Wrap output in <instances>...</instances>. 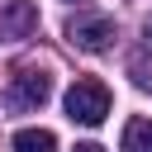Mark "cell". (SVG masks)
Segmentation results:
<instances>
[{"mask_svg":"<svg viewBox=\"0 0 152 152\" xmlns=\"http://www.w3.org/2000/svg\"><path fill=\"white\" fill-rule=\"evenodd\" d=\"M142 33H147V43H152V14H147V24H142Z\"/></svg>","mask_w":152,"mask_h":152,"instance_id":"cell-8","label":"cell"},{"mask_svg":"<svg viewBox=\"0 0 152 152\" xmlns=\"http://www.w3.org/2000/svg\"><path fill=\"white\" fill-rule=\"evenodd\" d=\"M124 152H152V119H133L124 128Z\"/></svg>","mask_w":152,"mask_h":152,"instance_id":"cell-6","label":"cell"},{"mask_svg":"<svg viewBox=\"0 0 152 152\" xmlns=\"http://www.w3.org/2000/svg\"><path fill=\"white\" fill-rule=\"evenodd\" d=\"M62 109H66L71 124H86V128L104 124V114H109V90H104V81H76V86L66 90Z\"/></svg>","mask_w":152,"mask_h":152,"instance_id":"cell-1","label":"cell"},{"mask_svg":"<svg viewBox=\"0 0 152 152\" xmlns=\"http://www.w3.org/2000/svg\"><path fill=\"white\" fill-rule=\"evenodd\" d=\"M14 152H57V138L48 128H19L14 133Z\"/></svg>","mask_w":152,"mask_h":152,"instance_id":"cell-5","label":"cell"},{"mask_svg":"<svg viewBox=\"0 0 152 152\" xmlns=\"http://www.w3.org/2000/svg\"><path fill=\"white\" fill-rule=\"evenodd\" d=\"M66 38L81 48V52H104L114 43V19L109 14H76L66 24Z\"/></svg>","mask_w":152,"mask_h":152,"instance_id":"cell-3","label":"cell"},{"mask_svg":"<svg viewBox=\"0 0 152 152\" xmlns=\"http://www.w3.org/2000/svg\"><path fill=\"white\" fill-rule=\"evenodd\" d=\"M48 95H52V71H48V66H19L14 81H10L5 104H10V109H38Z\"/></svg>","mask_w":152,"mask_h":152,"instance_id":"cell-2","label":"cell"},{"mask_svg":"<svg viewBox=\"0 0 152 152\" xmlns=\"http://www.w3.org/2000/svg\"><path fill=\"white\" fill-rule=\"evenodd\" d=\"M76 152H104V147H95V142H81V147H76Z\"/></svg>","mask_w":152,"mask_h":152,"instance_id":"cell-7","label":"cell"},{"mask_svg":"<svg viewBox=\"0 0 152 152\" xmlns=\"http://www.w3.org/2000/svg\"><path fill=\"white\" fill-rule=\"evenodd\" d=\"M33 28H38V5L10 0V5L0 10V38H28Z\"/></svg>","mask_w":152,"mask_h":152,"instance_id":"cell-4","label":"cell"}]
</instances>
